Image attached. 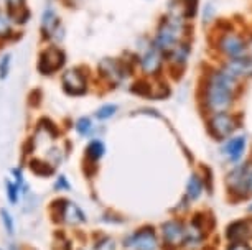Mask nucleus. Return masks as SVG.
Listing matches in <instances>:
<instances>
[{"label": "nucleus", "instance_id": "f8f14e48", "mask_svg": "<svg viewBox=\"0 0 252 250\" xmlns=\"http://www.w3.org/2000/svg\"><path fill=\"white\" fill-rule=\"evenodd\" d=\"M189 55H191L189 40L180 41V43L175 45L168 53H165V64L170 66V68L175 71H182L185 66L188 64Z\"/></svg>", "mask_w": 252, "mask_h": 250}, {"label": "nucleus", "instance_id": "b1692460", "mask_svg": "<svg viewBox=\"0 0 252 250\" xmlns=\"http://www.w3.org/2000/svg\"><path fill=\"white\" fill-rule=\"evenodd\" d=\"M227 237L234 242H241L249 237V230H247V224L246 222H234L232 225H229L227 229Z\"/></svg>", "mask_w": 252, "mask_h": 250}, {"label": "nucleus", "instance_id": "423d86ee", "mask_svg": "<svg viewBox=\"0 0 252 250\" xmlns=\"http://www.w3.org/2000/svg\"><path fill=\"white\" fill-rule=\"evenodd\" d=\"M66 63H68V55L63 50V46L45 45L38 53L36 71L40 73V76L51 78L60 74L66 68Z\"/></svg>", "mask_w": 252, "mask_h": 250}, {"label": "nucleus", "instance_id": "cd10ccee", "mask_svg": "<svg viewBox=\"0 0 252 250\" xmlns=\"http://www.w3.org/2000/svg\"><path fill=\"white\" fill-rule=\"evenodd\" d=\"M180 2H182L183 13H185V18H187V20H189V18H193L196 15L199 0H180Z\"/></svg>", "mask_w": 252, "mask_h": 250}, {"label": "nucleus", "instance_id": "393cba45", "mask_svg": "<svg viewBox=\"0 0 252 250\" xmlns=\"http://www.w3.org/2000/svg\"><path fill=\"white\" fill-rule=\"evenodd\" d=\"M12 63H13V56L10 51L0 53V81H5V79L10 76Z\"/></svg>", "mask_w": 252, "mask_h": 250}, {"label": "nucleus", "instance_id": "a878e982", "mask_svg": "<svg viewBox=\"0 0 252 250\" xmlns=\"http://www.w3.org/2000/svg\"><path fill=\"white\" fill-rule=\"evenodd\" d=\"M93 250H116V240L109 235H101L94 240Z\"/></svg>", "mask_w": 252, "mask_h": 250}, {"label": "nucleus", "instance_id": "f3484780", "mask_svg": "<svg viewBox=\"0 0 252 250\" xmlns=\"http://www.w3.org/2000/svg\"><path fill=\"white\" fill-rule=\"evenodd\" d=\"M73 129L76 132V135L81 137L84 140L94 139V137H99V125L97 122L94 120L93 115H81L74 120Z\"/></svg>", "mask_w": 252, "mask_h": 250}, {"label": "nucleus", "instance_id": "72a5a7b5", "mask_svg": "<svg viewBox=\"0 0 252 250\" xmlns=\"http://www.w3.org/2000/svg\"><path fill=\"white\" fill-rule=\"evenodd\" d=\"M249 209H251V211H252V206H251V207H249Z\"/></svg>", "mask_w": 252, "mask_h": 250}, {"label": "nucleus", "instance_id": "c85d7f7f", "mask_svg": "<svg viewBox=\"0 0 252 250\" xmlns=\"http://www.w3.org/2000/svg\"><path fill=\"white\" fill-rule=\"evenodd\" d=\"M3 3V8L8 10L10 13H15V12H20L23 8H27V0H2Z\"/></svg>", "mask_w": 252, "mask_h": 250}, {"label": "nucleus", "instance_id": "c756f323", "mask_svg": "<svg viewBox=\"0 0 252 250\" xmlns=\"http://www.w3.org/2000/svg\"><path fill=\"white\" fill-rule=\"evenodd\" d=\"M229 250H252V249H251L247 244H242V242H239V244L232 245V247H231Z\"/></svg>", "mask_w": 252, "mask_h": 250}, {"label": "nucleus", "instance_id": "20e7f679", "mask_svg": "<svg viewBox=\"0 0 252 250\" xmlns=\"http://www.w3.org/2000/svg\"><path fill=\"white\" fill-rule=\"evenodd\" d=\"M60 84L66 96L83 97L91 92L94 74L84 66H69L60 73Z\"/></svg>", "mask_w": 252, "mask_h": 250}, {"label": "nucleus", "instance_id": "5701e85b", "mask_svg": "<svg viewBox=\"0 0 252 250\" xmlns=\"http://www.w3.org/2000/svg\"><path fill=\"white\" fill-rule=\"evenodd\" d=\"M0 222H2V227L8 237H13V235H15V229H17L15 219H13L12 212L8 211L7 207H2V209H0Z\"/></svg>", "mask_w": 252, "mask_h": 250}, {"label": "nucleus", "instance_id": "6e6552de", "mask_svg": "<svg viewBox=\"0 0 252 250\" xmlns=\"http://www.w3.org/2000/svg\"><path fill=\"white\" fill-rule=\"evenodd\" d=\"M56 204V218H58L60 222H63L66 225H71V227H78V225H83L88 222V216L86 212L81 209V206L78 202L71 201V199H60L53 202Z\"/></svg>", "mask_w": 252, "mask_h": 250}, {"label": "nucleus", "instance_id": "f03ea898", "mask_svg": "<svg viewBox=\"0 0 252 250\" xmlns=\"http://www.w3.org/2000/svg\"><path fill=\"white\" fill-rule=\"evenodd\" d=\"M188 31H189V27H188L187 18L173 17L166 13L160 20L158 27H157L155 35H154V38H152V43H154L165 56V53H168L175 45H178L180 41L188 40Z\"/></svg>", "mask_w": 252, "mask_h": 250}, {"label": "nucleus", "instance_id": "6ab92c4d", "mask_svg": "<svg viewBox=\"0 0 252 250\" xmlns=\"http://www.w3.org/2000/svg\"><path fill=\"white\" fill-rule=\"evenodd\" d=\"M117 112H119V106L116 102H106V104H102V106H99L96 111H94V120L96 122H107V120H111L114 119V117L117 115Z\"/></svg>", "mask_w": 252, "mask_h": 250}, {"label": "nucleus", "instance_id": "4be33fe9", "mask_svg": "<svg viewBox=\"0 0 252 250\" xmlns=\"http://www.w3.org/2000/svg\"><path fill=\"white\" fill-rule=\"evenodd\" d=\"M203 193V181L198 174H191L187 183V197L189 201H196Z\"/></svg>", "mask_w": 252, "mask_h": 250}, {"label": "nucleus", "instance_id": "0eeeda50", "mask_svg": "<svg viewBox=\"0 0 252 250\" xmlns=\"http://www.w3.org/2000/svg\"><path fill=\"white\" fill-rule=\"evenodd\" d=\"M134 61L142 76L145 78H158L165 68V56L152 43V40H147V43L140 46L139 53L134 56Z\"/></svg>", "mask_w": 252, "mask_h": 250}, {"label": "nucleus", "instance_id": "bb28decb", "mask_svg": "<svg viewBox=\"0 0 252 250\" xmlns=\"http://www.w3.org/2000/svg\"><path fill=\"white\" fill-rule=\"evenodd\" d=\"M53 190H55V193H66L71 190V183L66 174H63V173L56 174V178L53 181Z\"/></svg>", "mask_w": 252, "mask_h": 250}, {"label": "nucleus", "instance_id": "aec40b11", "mask_svg": "<svg viewBox=\"0 0 252 250\" xmlns=\"http://www.w3.org/2000/svg\"><path fill=\"white\" fill-rule=\"evenodd\" d=\"M30 169L33 171V174H36V176H40V178L51 176V174H55L56 171V169L41 157H33L30 160Z\"/></svg>", "mask_w": 252, "mask_h": 250}, {"label": "nucleus", "instance_id": "9b49d317", "mask_svg": "<svg viewBox=\"0 0 252 250\" xmlns=\"http://www.w3.org/2000/svg\"><path fill=\"white\" fill-rule=\"evenodd\" d=\"M218 50L227 58H237V56H244L247 51L246 41L236 33H224L218 40Z\"/></svg>", "mask_w": 252, "mask_h": 250}, {"label": "nucleus", "instance_id": "ddd939ff", "mask_svg": "<svg viewBox=\"0 0 252 250\" xmlns=\"http://www.w3.org/2000/svg\"><path fill=\"white\" fill-rule=\"evenodd\" d=\"M185 232H187V227L180 221H166L161 225L163 242L168 247H180L185 242Z\"/></svg>", "mask_w": 252, "mask_h": 250}, {"label": "nucleus", "instance_id": "7c9ffc66", "mask_svg": "<svg viewBox=\"0 0 252 250\" xmlns=\"http://www.w3.org/2000/svg\"><path fill=\"white\" fill-rule=\"evenodd\" d=\"M7 250H22L20 247H18V245L15 244V242H10L8 244V247H7Z\"/></svg>", "mask_w": 252, "mask_h": 250}, {"label": "nucleus", "instance_id": "412c9836", "mask_svg": "<svg viewBox=\"0 0 252 250\" xmlns=\"http://www.w3.org/2000/svg\"><path fill=\"white\" fill-rule=\"evenodd\" d=\"M3 190H5L7 201L10 202L12 206H17L18 201L22 199V191L17 183L13 181L12 178H5V180H3Z\"/></svg>", "mask_w": 252, "mask_h": 250}, {"label": "nucleus", "instance_id": "f257e3e1", "mask_svg": "<svg viewBox=\"0 0 252 250\" xmlns=\"http://www.w3.org/2000/svg\"><path fill=\"white\" fill-rule=\"evenodd\" d=\"M237 79L229 76L224 69H215L208 73L203 86L204 107L213 114L226 112L232 104Z\"/></svg>", "mask_w": 252, "mask_h": 250}, {"label": "nucleus", "instance_id": "c9c22d12", "mask_svg": "<svg viewBox=\"0 0 252 250\" xmlns=\"http://www.w3.org/2000/svg\"><path fill=\"white\" fill-rule=\"evenodd\" d=\"M51 2H53V0H51Z\"/></svg>", "mask_w": 252, "mask_h": 250}, {"label": "nucleus", "instance_id": "9d476101", "mask_svg": "<svg viewBox=\"0 0 252 250\" xmlns=\"http://www.w3.org/2000/svg\"><path fill=\"white\" fill-rule=\"evenodd\" d=\"M124 245L132 250H157L158 249V240H157L154 229L144 227L130 234L124 240Z\"/></svg>", "mask_w": 252, "mask_h": 250}, {"label": "nucleus", "instance_id": "2eb2a0df", "mask_svg": "<svg viewBox=\"0 0 252 250\" xmlns=\"http://www.w3.org/2000/svg\"><path fill=\"white\" fill-rule=\"evenodd\" d=\"M229 76L234 79L239 78H251L252 76V59L249 56H237V58H229L224 68Z\"/></svg>", "mask_w": 252, "mask_h": 250}, {"label": "nucleus", "instance_id": "7ed1b4c3", "mask_svg": "<svg viewBox=\"0 0 252 250\" xmlns=\"http://www.w3.org/2000/svg\"><path fill=\"white\" fill-rule=\"evenodd\" d=\"M38 30L45 45H63L66 38V28L61 20L58 7L53 2H46L41 8L40 18H38Z\"/></svg>", "mask_w": 252, "mask_h": 250}, {"label": "nucleus", "instance_id": "4468645a", "mask_svg": "<svg viewBox=\"0 0 252 250\" xmlns=\"http://www.w3.org/2000/svg\"><path fill=\"white\" fill-rule=\"evenodd\" d=\"M18 27L13 22V17L10 12L5 10L3 7H0V46L13 43L18 38Z\"/></svg>", "mask_w": 252, "mask_h": 250}, {"label": "nucleus", "instance_id": "a211bd4d", "mask_svg": "<svg viewBox=\"0 0 252 250\" xmlns=\"http://www.w3.org/2000/svg\"><path fill=\"white\" fill-rule=\"evenodd\" d=\"M244 148H246V139L244 137H236V139H231L226 143L224 155L231 160V162H236V160H239L242 157Z\"/></svg>", "mask_w": 252, "mask_h": 250}, {"label": "nucleus", "instance_id": "2f4dec72", "mask_svg": "<svg viewBox=\"0 0 252 250\" xmlns=\"http://www.w3.org/2000/svg\"><path fill=\"white\" fill-rule=\"evenodd\" d=\"M247 51H249V58L252 59V38H251L249 43H247Z\"/></svg>", "mask_w": 252, "mask_h": 250}, {"label": "nucleus", "instance_id": "473e14b6", "mask_svg": "<svg viewBox=\"0 0 252 250\" xmlns=\"http://www.w3.org/2000/svg\"><path fill=\"white\" fill-rule=\"evenodd\" d=\"M78 250H88V249H78Z\"/></svg>", "mask_w": 252, "mask_h": 250}, {"label": "nucleus", "instance_id": "39448f33", "mask_svg": "<svg viewBox=\"0 0 252 250\" xmlns=\"http://www.w3.org/2000/svg\"><path fill=\"white\" fill-rule=\"evenodd\" d=\"M132 69H134V66H132L130 59L111 58V56H109V58H102L96 64L94 79L101 81L102 84H107L109 89H114L127 81Z\"/></svg>", "mask_w": 252, "mask_h": 250}, {"label": "nucleus", "instance_id": "1a4fd4ad", "mask_svg": "<svg viewBox=\"0 0 252 250\" xmlns=\"http://www.w3.org/2000/svg\"><path fill=\"white\" fill-rule=\"evenodd\" d=\"M236 129V120L234 117H231L226 112H220L215 114L208 122V130L209 134L215 137L216 140H224L229 139L231 134Z\"/></svg>", "mask_w": 252, "mask_h": 250}, {"label": "nucleus", "instance_id": "dca6fc26", "mask_svg": "<svg viewBox=\"0 0 252 250\" xmlns=\"http://www.w3.org/2000/svg\"><path fill=\"white\" fill-rule=\"evenodd\" d=\"M106 152H107L106 141L101 137H94V139L88 140L86 147H84V160L88 162V165H97L106 157Z\"/></svg>", "mask_w": 252, "mask_h": 250}, {"label": "nucleus", "instance_id": "f704fd0d", "mask_svg": "<svg viewBox=\"0 0 252 250\" xmlns=\"http://www.w3.org/2000/svg\"><path fill=\"white\" fill-rule=\"evenodd\" d=\"M0 250H3V249H0Z\"/></svg>", "mask_w": 252, "mask_h": 250}]
</instances>
